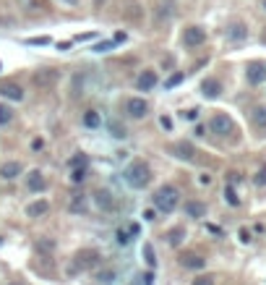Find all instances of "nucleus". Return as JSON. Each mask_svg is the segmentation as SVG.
Listing matches in <instances>:
<instances>
[{
  "label": "nucleus",
  "instance_id": "f257e3e1",
  "mask_svg": "<svg viewBox=\"0 0 266 285\" xmlns=\"http://www.w3.org/2000/svg\"><path fill=\"white\" fill-rule=\"evenodd\" d=\"M123 178H125V183L131 186V189H146L149 181H151V170H149L146 162L136 160V162H131V165L125 168Z\"/></svg>",
  "mask_w": 266,
  "mask_h": 285
},
{
  "label": "nucleus",
  "instance_id": "f03ea898",
  "mask_svg": "<svg viewBox=\"0 0 266 285\" xmlns=\"http://www.w3.org/2000/svg\"><path fill=\"white\" fill-rule=\"evenodd\" d=\"M151 199H154V207L159 209V212L170 215V212H175V207H178L180 194H178L175 186H162V189H157V194Z\"/></svg>",
  "mask_w": 266,
  "mask_h": 285
},
{
  "label": "nucleus",
  "instance_id": "7ed1b4c3",
  "mask_svg": "<svg viewBox=\"0 0 266 285\" xmlns=\"http://www.w3.org/2000/svg\"><path fill=\"white\" fill-rule=\"evenodd\" d=\"M100 262H102V254L97 251V249H81V251L73 257L71 272H83V269H92V267L100 264Z\"/></svg>",
  "mask_w": 266,
  "mask_h": 285
},
{
  "label": "nucleus",
  "instance_id": "20e7f679",
  "mask_svg": "<svg viewBox=\"0 0 266 285\" xmlns=\"http://www.w3.org/2000/svg\"><path fill=\"white\" fill-rule=\"evenodd\" d=\"M209 129H211V133H217V136H230V133L235 131V123H232L230 115H225V112H217V115L211 118Z\"/></svg>",
  "mask_w": 266,
  "mask_h": 285
},
{
  "label": "nucleus",
  "instance_id": "39448f33",
  "mask_svg": "<svg viewBox=\"0 0 266 285\" xmlns=\"http://www.w3.org/2000/svg\"><path fill=\"white\" fill-rule=\"evenodd\" d=\"M58 79H60V73L55 68H42V71L34 73V84L40 89H52L58 84Z\"/></svg>",
  "mask_w": 266,
  "mask_h": 285
},
{
  "label": "nucleus",
  "instance_id": "423d86ee",
  "mask_svg": "<svg viewBox=\"0 0 266 285\" xmlns=\"http://www.w3.org/2000/svg\"><path fill=\"white\" fill-rule=\"evenodd\" d=\"M125 112L131 118H146V112H149V105H146V100H141V97H131V100L125 102Z\"/></svg>",
  "mask_w": 266,
  "mask_h": 285
},
{
  "label": "nucleus",
  "instance_id": "0eeeda50",
  "mask_svg": "<svg viewBox=\"0 0 266 285\" xmlns=\"http://www.w3.org/2000/svg\"><path fill=\"white\" fill-rule=\"evenodd\" d=\"M0 97L13 100V102H21L24 100V89H21L16 81H0Z\"/></svg>",
  "mask_w": 266,
  "mask_h": 285
},
{
  "label": "nucleus",
  "instance_id": "6e6552de",
  "mask_svg": "<svg viewBox=\"0 0 266 285\" xmlns=\"http://www.w3.org/2000/svg\"><path fill=\"white\" fill-rule=\"evenodd\" d=\"M183 42L188 44V47H199V44L206 42V32H204L201 26H188L183 32Z\"/></svg>",
  "mask_w": 266,
  "mask_h": 285
},
{
  "label": "nucleus",
  "instance_id": "1a4fd4ad",
  "mask_svg": "<svg viewBox=\"0 0 266 285\" xmlns=\"http://www.w3.org/2000/svg\"><path fill=\"white\" fill-rule=\"evenodd\" d=\"M94 201H97V207L102 209V212H112L115 209V197L107 191V189H100L94 194Z\"/></svg>",
  "mask_w": 266,
  "mask_h": 285
},
{
  "label": "nucleus",
  "instance_id": "9d476101",
  "mask_svg": "<svg viewBox=\"0 0 266 285\" xmlns=\"http://www.w3.org/2000/svg\"><path fill=\"white\" fill-rule=\"evenodd\" d=\"M246 76H248L250 84H264V81H266V66L264 63H250L248 71H246Z\"/></svg>",
  "mask_w": 266,
  "mask_h": 285
},
{
  "label": "nucleus",
  "instance_id": "9b49d317",
  "mask_svg": "<svg viewBox=\"0 0 266 285\" xmlns=\"http://www.w3.org/2000/svg\"><path fill=\"white\" fill-rule=\"evenodd\" d=\"M201 94L206 97V100H214V97L222 94V84H219L217 79H204L201 81Z\"/></svg>",
  "mask_w": 266,
  "mask_h": 285
},
{
  "label": "nucleus",
  "instance_id": "f8f14e48",
  "mask_svg": "<svg viewBox=\"0 0 266 285\" xmlns=\"http://www.w3.org/2000/svg\"><path fill=\"white\" fill-rule=\"evenodd\" d=\"M136 87L141 89V92H151V89L157 87V73L154 71H143L139 79H136Z\"/></svg>",
  "mask_w": 266,
  "mask_h": 285
},
{
  "label": "nucleus",
  "instance_id": "ddd939ff",
  "mask_svg": "<svg viewBox=\"0 0 266 285\" xmlns=\"http://www.w3.org/2000/svg\"><path fill=\"white\" fill-rule=\"evenodd\" d=\"M172 149H175V157H180V160H193L196 157V149L191 141H178Z\"/></svg>",
  "mask_w": 266,
  "mask_h": 285
},
{
  "label": "nucleus",
  "instance_id": "4468645a",
  "mask_svg": "<svg viewBox=\"0 0 266 285\" xmlns=\"http://www.w3.org/2000/svg\"><path fill=\"white\" fill-rule=\"evenodd\" d=\"M21 162H5L3 168H0V175L5 178V181H13V178H19L21 175Z\"/></svg>",
  "mask_w": 266,
  "mask_h": 285
},
{
  "label": "nucleus",
  "instance_id": "2eb2a0df",
  "mask_svg": "<svg viewBox=\"0 0 266 285\" xmlns=\"http://www.w3.org/2000/svg\"><path fill=\"white\" fill-rule=\"evenodd\" d=\"M185 215L201 220V217L206 215V204H204V201H185Z\"/></svg>",
  "mask_w": 266,
  "mask_h": 285
},
{
  "label": "nucleus",
  "instance_id": "dca6fc26",
  "mask_svg": "<svg viewBox=\"0 0 266 285\" xmlns=\"http://www.w3.org/2000/svg\"><path fill=\"white\" fill-rule=\"evenodd\" d=\"M180 264L188 267V269H204V267H206V259L199 257V254H188V257L180 259Z\"/></svg>",
  "mask_w": 266,
  "mask_h": 285
},
{
  "label": "nucleus",
  "instance_id": "f3484780",
  "mask_svg": "<svg viewBox=\"0 0 266 285\" xmlns=\"http://www.w3.org/2000/svg\"><path fill=\"white\" fill-rule=\"evenodd\" d=\"M250 121H253V126H256L258 131H266V108H264V105L253 108V112H250Z\"/></svg>",
  "mask_w": 266,
  "mask_h": 285
},
{
  "label": "nucleus",
  "instance_id": "a211bd4d",
  "mask_svg": "<svg viewBox=\"0 0 266 285\" xmlns=\"http://www.w3.org/2000/svg\"><path fill=\"white\" fill-rule=\"evenodd\" d=\"M26 186H29V191H42L44 189V175L40 170H32V173L26 175Z\"/></svg>",
  "mask_w": 266,
  "mask_h": 285
},
{
  "label": "nucleus",
  "instance_id": "6ab92c4d",
  "mask_svg": "<svg viewBox=\"0 0 266 285\" xmlns=\"http://www.w3.org/2000/svg\"><path fill=\"white\" fill-rule=\"evenodd\" d=\"M47 209H50V204L44 199H40V201H32V204L26 207V215L29 217H42V215H47Z\"/></svg>",
  "mask_w": 266,
  "mask_h": 285
},
{
  "label": "nucleus",
  "instance_id": "aec40b11",
  "mask_svg": "<svg viewBox=\"0 0 266 285\" xmlns=\"http://www.w3.org/2000/svg\"><path fill=\"white\" fill-rule=\"evenodd\" d=\"M71 209L73 215H79V212H86V197L83 194H73V199H71Z\"/></svg>",
  "mask_w": 266,
  "mask_h": 285
},
{
  "label": "nucleus",
  "instance_id": "412c9836",
  "mask_svg": "<svg viewBox=\"0 0 266 285\" xmlns=\"http://www.w3.org/2000/svg\"><path fill=\"white\" fill-rule=\"evenodd\" d=\"M164 238H167V243H170V246H180V243H183V238H185V230L183 228H172Z\"/></svg>",
  "mask_w": 266,
  "mask_h": 285
},
{
  "label": "nucleus",
  "instance_id": "4be33fe9",
  "mask_svg": "<svg viewBox=\"0 0 266 285\" xmlns=\"http://www.w3.org/2000/svg\"><path fill=\"white\" fill-rule=\"evenodd\" d=\"M100 123H102L100 112H97V110H86V115H83V126H86V129H97Z\"/></svg>",
  "mask_w": 266,
  "mask_h": 285
},
{
  "label": "nucleus",
  "instance_id": "5701e85b",
  "mask_svg": "<svg viewBox=\"0 0 266 285\" xmlns=\"http://www.w3.org/2000/svg\"><path fill=\"white\" fill-rule=\"evenodd\" d=\"M141 254H143V259H146V264H149V267H157V257H154V246H151V243H143V249H141Z\"/></svg>",
  "mask_w": 266,
  "mask_h": 285
},
{
  "label": "nucleus",
  "instance_id": "b1692460",
  "mask_svg": "<svg viewBox=\"0 0 266 285\" xmlns=\"http://www.w3.org/2000/svg\"><path fill=\"white\" fill-rule=\"evenodd\" d=\"M11 121H13V110L8 108V105L0 102V126H8Z\"/></svg>",
  "mask_w": 266,
  "mask_h": 285
},
{
  "label": "nucleus",
  "instance_id": "393cba45",
  "mask_svg": "<svg viewBox=\"0 0 266 285\" xmlns=\"http://www.w3.org/2000/svg\"><path fill=\"white\" fill-rule=\"evenodd\" d=\"M246 26L243 24H235V26H230V32H227V37H230V40H246Z\"/></svg>",
  "mask_w": 266,
  "mask_h": 285
},
{
  "label": "nucleus",
  "instance_id": "a878e982",
  "mask_svg": "<svg viewBox=\"0 0 266 285\" xmlns=\"http://www.w3.org/2000/svg\"><path fill=\"white\" fill-rule=\"evenodd\" d=\"M110 131H112V136L115 139H125V129L118 121H110Z\"/></svg>",
  "mask_w": 266,
  "mask_h": 285
},
{
  "label": "nucleus",
  "instance_id": "bb28decb",
  "mask_svg": "<svg viewBox=\"0 0 266 285\" xmlns=\"http://www.w3.org/2000/svg\"><path fill=\"white\" fill-rule=\"evenodd\" d=\"M97 280H100L102 285H110L112 280H115V272H112V269H104V272L97 275Z\"/></svg>",
  "mask_w": 266,
  "mask_h": 285
},
{
  "label": "nucleus",
  "instance_id": "cd10ccee",
  "mask_svg": "<svg viewBox=\"0 0 266 285\" xmlns=\"http://www.w3.org/2000/svg\"><path fill=\"white\" fill-rule=\"evenodd\" d=\"M225 199L230 201L232 207H238V204H240V199L235 197V189H232V186H227V189H225Z\"/></svg>",
  "mask_w": 266,
  "mask_h": 285
},
{
  "label": "nucleus",
  "instance_id": "c85d7f7f",
  "mask_svg": "<svg viewBox=\"0 0 266 285\" xmlns=\"http://www.w3.org/2000/svg\"><path fill=\"white\" fill-rule=\"evenodd\" d=\"M83 178H86V170H83V168H73V173H71V181H73V183H81Z\"/></svg>",
  "mask_w": 266,
  "mask_h": 285
},
{
  "label": "nucleus",
  "instance_id": "c756f323",
  "mask_svg": "<svg viewBox=\"0 0 266 285\" xmlns=\"http://www.w3.org/2000/svg\"><path fill=\"white\" fill-rule=\"evenodd\" d=\"M37 249H40V251H52V249H55V241H50V238H42V241L37 243Z\"/></svg>",
  "mask_w": 266,
  "mask_h": 285
},
{
  "label": "nucleus",
  "instance_id": "7c9ffc66",
  "mask_svg": "<svg viewBox=\"0 0 266 285\" xmlns=\"http://www.w3.org/2000/svg\"><path fill=\"white\" fill-rule=\"evenodd\" d=\"M191 285H214V277H211V275H201V277H196Z\"/></svg>",
  "mask_w": 266,
  "mask_h": 285
},
{
  "label": "nucleus",
  "instance_id": "2f4dec72",
  "mask_svg": "<svg viewBox=\"0 0 266 285\" xmlns=\"http://www.w3.org/2000/svg\"><path fill=\"white\" fill-rule=\"evenodd\" d=\"M180 81H183V73H172V76L167 79V84H164V87H167V89H172V87H178Z\"/></svg>",
  "mask_w": 266,
  "mask_h": 285
},
{
  "label": "nucleus",
  "instance_id": "473e14b6",
  "mask_svg": "<svg viewBox=\"0 0 266 285\" xmlns=\"http://www.w3.org/2000/svg\"><path fill=\"white\" fill-rule=\"evenodd\" d=\"M118 243H120V246H128V243H131V238H128L125 230H118Z\"/></svg>",
  "mask_w": 266,
  "mask_h": 285
},
{
  "label": "nucleus",
  "instance_id": "72a5a7b5",
  "mask_svg": "<svg viewBox=\"0 0 266 285\" xmlns=\"http://www.w3.org/2000/svg\"><path fill=\"white\" fill-rule=\"evenodd\" d=\"M94 50L97 52H110L112 50V42H100V44H94Z\"/></svg>",
  "mask_w": 266,
  "mask_h": 285
},
{
  "label": "nucleus",
  "instance_id": "f704fd0d",
  "mask_svg": "<svg viewBox=\"0 0 266 285\" xmlns=\"http://www.w3.org/2000/svg\"><path fill=\"white\" fill-rule=\"evenodd\" d=\"M71 165H73V168H86V157H73V160H71Z\"/></svg>",
  "mask_w": 266,
  "mask_h": 285
},
{
  "label": "nucleus",
  "instance_id": "c9c22d12",
  "mask_svg": "<svg viewBox=\"0 0 266 285\" xmlns=\"http://www.w3.org/2000/svg\"><path fill=\"white\" fill-rule=\"evenodd\" d=\"M256 186H266V165L261 168V173L256 175Z\"/></svg>",
  "mask_w": 266,
  "mask_h": 285
},
{
  "label": "nucleus",
  "instance_id": "e433bc0d",
  "mask_svg": "<svg viewBox=\"0 0 266 285\" xmlns=\"http://www.w3.org/2000/svg\"><path fill=\"white\" fill-rule=\"evenodd\" d=\"M183 118L185 121H196V118H199V110H188V112H183Z\"/></svg>",
  "mask_w": 266,
  "mask_h": 285
},
{
  "label": "nucleus",
  "instance_id": "4c0bfd02",
  "mask_svg": "<svg viewBox=\"0 0 266 285\" xmlns=\"http://www.w3.org/2000/svg\"><path fill=\"white\" fill-rule=\"evenodd\" d=\"M159 123H162V129H167V131L172 129V121H170V118H167V115H162V118H159Z\"/></svg>",
  "mask_w": 266,
  "mask_h": 285
},
{
  "label": "nucleus",
  "instance_id": "58836bf2",
  "mask_svg": "<svg viewBox=\"0 0 266 285\" xmlns=\"http://www.w3.org/2000/svg\"><path fill=\"white\" fill-rule=\"evenodd\" d=\"M50 40H47V37H40V40H29V44H47Z\"/></svg>",
  "mask_w": 266,
  "mask_h": 285
},
{
  "label": "nucleus",
  "instance_id": "ea45409f",
  "mask_svg": "<svg viewBox=\"0 0 266 285\" xmlns=\"http://www.w3.org/2000/svg\"><path fill=\"white\" fill-rule=\"evenodd\" d=\"M240 241H243V243L250 241V233H248V230H240Z\"/></svg>",
  "mask_w": 266,
  "mask_h": 285
},
{
  "label": "nucleus",
  "instance_id": "a19ab883",
  "mask_svg": "<svg viewBox=\"0 0 266 285\" xmlns=\"http://www.w3.org/2000/svg\"><path fill=\"white\" fill-rule=\"evenodd\" d=\"M32 147H34V149H42V147H44V141H42V139H34V141H32Z\"/></svg>",
  "mask_w": 266,
  "mask_h": 285
},
{
  "label": "nucleus",
  "instance_id": "79ce46f5",
  "mask_svg": "<svg viewBox=\"0 0 266 285\" xmlns=\"http://www.w3.org/2000/svg\"><path fill=\"white\" fill-rule=\"evenodd\" d=\"M65 3H76V0H65Z\"/></svg>",
  "mask_w": 266,
  "mask_h": 285
},
{
  "label": "nucleus",
  "instance_id": "37998d69",
  "mask_svg": "<svg viewBox=\"0 0 266 285\" xmlns=\"http://www.w3.org/2000/svg\"><path fill=\"white\" fill-rule=\"evenodd\" d=\"M264 8H266V0H264Z\"/></svg>",
  "mask_w": 266,
  "mask_h": 285
},
{
  "label": "nucleus",
  "instance_id": "c03bdc74",
  "mask_svg": "<svg viewBox=\"0 0 266 285\" xmlns=\"http://www.w3.org/2000/svg\"><path fill=\"white\" fill-rule=\"evenodd\" d=\"M11 285H19V283H11Z\"/></svg>",
  "mask_w": 266,
  "mask_h": 285
},
{
  "label": "nucleus",
  "instance_id": "a18cd8bd",
  "mask_svg": "<svg viewBox=\"0 0 266 285\" xmlns=\"http://www.w3.org/2000/svg\"><path fill=\"white\" fill-rule=\"evenodd\" d=\"M264 40H266V34H264Z\"/></svg>",
  "mask_w": 266,
  "mask_h": 285
}]
</instances>
